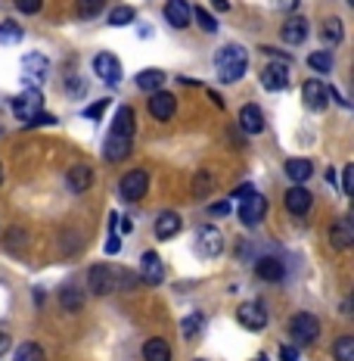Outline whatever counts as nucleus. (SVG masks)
<instances>
[{
    "instance_id": "1",
    "label": "nucleus",
    "mask_w": 354,
    "mask_h": 361,
    "mask_svg": "<svg viewBox=\"0 0 354 361\" xmlns=\"http://www.w3.org/2000/svg\"><path fill=\"white\" fill-rule=\"evenodd\" d=\"M246 66H248V56H246V47L239 44H227V47L217 50L215 56V72L221 81H239L246 75Z\"/></svg>"
},
{
    "instance_id": "2",
    "label": "nucleus",
    "mask_w": 354,
    "mask_h": 361,
    "mask_svg": "<svg viewBox=\"0 0 354 361\" xmlns=\"http://www.w3.org/2000/svg\"><path fill=\"white\" fill-rule=\"evenodd\" d=\"M289 336L296 340V345H311L320 336V321L311 312H298L289 318Z\"/></svg>"
},
{
    "instance_id": "3",
    "label": "nucleus",
    "mask_w": 354,
    "mask_h": 361,
    "mask_svg": "<svg viewBox=\"0 0 354 361\" xmlns=\"http://www.w3.org/2000/svg\"><path fill=\"white\" fill-rule=\"evenodd\" d=\"M41 109H44V94L37 87H25L13 100V116L22 118V122H32L34 116H41Z\"/></svg>"
},
{
    "instance_id": "4",
    "label": "nucleus",
    "mask_w": 354,
    "mask_h": 361,
    "mask_svg": "<svg viewBox=\"0 0 354 361\" xmlns=\"http://www.w3.org/2000/svg\"><path fill=\"white\" fill-rule=\"evenodd\" d=\"M236 212H239V221L246 224V228H255V224L261 221V218L267 215V200L261 197V193H248V197L239 200V206H236Z\"/></svg>"
},
{
    "instance_id": "5",
    "label": "nucleus",
    "mask_w": 354,
    "mask_h": 361,
    "mask_svg": "<svg viewBox=\"0 0 354 361\" xmlns=\"http://www.w3.org/2000/svg\"><path fill=\"white\" fill-rule=\"evenodd\" d=\"M146 190H149V175L143 169H134V171H127V175L122 178V184H118V193L127 200V202H137L146 197Z\"/></svg>"
},
{
    "instance_id": "6",
    "label": "nucleus",
    "mask_w": 354,
    "mask_h": 361,
    "mask_svg": "<svg viewBox=\"0 0 354 361\" xmlns=\"http://www.w3.org/2000/svg\"><path fill=\"white\" fill-rule=\"evenodd\" d=\"M115 274L118 271L115 268H109V265H94L87 271V287L94 296H106V293H112L118 287L115 283Z\"/></svg>"
},
{
    "instance_id": "7",
    "label": "nucleus",
    "mask_w": 354,
    "mask_h": 361,
    "mask_svg": "<svg viewBox=\"0 0 354 361\" xmlns=\"http://www.w3.org/2000/svg\"><path fill=\"white\" fill-rule=\"evenodd\" d=\"M301 100H305V106L311 112H320L329 103V87L317 78H308L305 87H301Z\"/></svg>"
},
{
    "instance_id": "8",
    "label": "nucleus",
    "mask_w": 354,
    "mask_h": 361,
    "mask_svg": "<svg viewBox=\"0 0 354 361\" xmlns=\"http://www.w3.org/2000/svg\"><path fill=\"white\" fill-rule=\"evenodd\" d=\"M236 321L246 330H265L267 312H265V305H261V302H243V305L236 308Z\"/></svg>"
},
{
    "instance_id": "9",
    "label": "nucleus",
    "mask_w": 354,
    "mask_h": 361,
    "mask_svg": "<svg viewBox=\"0 0 354 361\" xmlns=\"http://www.w3.org/2000/svg\"><path fill=\"white\" fill-rule=\"evenodd\" d=\"M196 252L199 255H208V259H215V255H221L224 252V237H221V231L217 228H202L199 231V237H196Z\"/></svg>"
},
{
    "instance_id": "10",
    "label": "nucleus",
    "mask_w": 354,
    "mask_h": 361,
    "mask_svg": "<svg viewBox=\"0 0 354 361\" xmlns=\"http://www.w3.org/2000/svg\"><path fill=\"white\" fill-rule=\"evenodd\" d=\"M149 116L156 118V122H168L171 116H175V106H177V100H175V94H168V90H156L153 97H149Z\"/></svg>"
},
{
    "instance_id": "11",
    "label": "nucleus",
    "mask_w": 354,
    "mask_h": 361,
    "mask_svg": "<svg viewBox=\"0 0 354 361\" xmlns=\"http://www.w3.org/2000/svg\"><path fill=\"white\" fill-rule=\"evenodd\" d=\"M94 72L100 75L103 81H109V85H118V81H122V63H118L115 54L94 56Z\"/></svg>"
},
{
    "instance_id": "12",
    "label": "nucleus",
    "mask_w": 354,
    "mask_h": 361,
    "mask_svg": "<svg viewBox=\"0 0 354 361\" xmlns=\"http://www.w3.org/2000/svg\"><path fill=\"white\" fill-rule=\"evenodd\" d=\"M311 206H314V197L305 184H296L292 190H286V209H289L292 215H308Z\"/></svg>"
},
{
    "instance_id": "13",
    "label": "nucleus",
    "mask_w": 354,
    "mask_h": 361,
    "mask_svg": "<svg viewBox=\"0 0 354 361\" xmlns=\"http://www.w3.org/2000/svg\"><path fill=\"white\" fill-rule=\"evenodd\" d=\"M280 37L289 47H298V44L308 41V19L305 16H289L286 19V25L280 28Z\"/></svg>"
},
{
    "instance_id": "14",
    "label": "nucleus",
    "mask_w": 354,
    "mask_h": 361,
    "mask_svg": "<svg viewBox=\"0 0 354 361\" xmlns=\"http://www.w3.org/2000/svg\"><path fill=\"white\" fill-rule=\"evenodd\" d=\"M261 85H265V90H283L289 85V66H283V63L265 66L261 69Z\"/></svg>"
},
{
    "instance_id": "15",
    "label": "nucleus",
    "mask_w": 354,
    "mask_h": 361,
    "mask_svg": "<svg viewBox=\"0 0 354 361\" xmlns=\"http://www.w3.org/2000/svg\"><path fill=\"white\" fill-rule=\"evenodd\" d=\"M329 243H333V250H348L354 243V221L348 215L339 218L333 228H329Z\"/></svg>"
},
{
    "instance_id": "16",
    "label": "nucleus",
    "mask_w": 354,
    "mask_h": 361,
    "mask_svg": "<svg viewBox=\"0 0 354 361\" xmlns=\"http://www.w3.org/2000/svg\"><path fill=\"white\" fill-rule=\"evenodd\" d=\"M103 156H106L109 162H122L131 156V137H125V134H112L106 137V144H103Z\"/></svg>"
},
{
    "instance_id": "17",
    "label": "nucleus",
    "mask_w": 354,
    "mask_h": 361,
    "mask_svg": "<svg viewBox=\"0 0 354 361\" xmlns=\"http://www.w3.org/2000/svg\"><path fill=\"white\" fill-rule=\"evenodd\" d=\"M162 259L156 252H143L140 259V281L149 283V287H156V283H162Z\"/></svg>"
},
{
    "instance_id": "18",
    "label": "nucleus",
    "mask_w": 354,
    "mask_h": 361,
    "mask_svg": "<svg viewBox=\"0 0 354 361\" xmlns=\"http://www.w3.org/2000/svg\"><path fill=\"white\" fill-rule=\"evenodd\" d=\"M255 274H258L261 281H267V283H280L283 274H286V268H283L280 259H274V255H265V259L255 262Z\"/></svg>"
},
{
    "instance_id": "19",
    "label": "nucleus",
    "mask_w": 354,
    "mask_h": 361,
    "mask_svg": "<svg viewBox=\"0 0 354 361\" xmlns=\"http://www.w3.org/2000/svg\"><path fill=\"white\" fill-rule=\"evenodd\" d=\"M165 19H168L175 28H187L193 19L190 4H187V0H168V4H165Z\"/></svg>"
},
{
    "instance_id": "20",
    "label": "nucleus",
    "mask_w": 354,
    "mask_h": 361,
    "mask_svg": "<svg viewBox=\"0 0 354 361\" xmlns=\"http://www.w3.org/2000/svg\"><path fill=\"white\" fill-rule=\"evenodd\" d=\"M180 228H184V218H180L177 212H162L159 218H156V237H159V240L177 237Z\"/></svg>"
},
{
    "instance_id": "21",
    "label": "nucleus",
    "mask_w": 354,
    "mask_h": 361,
    "mask_svg": "<svg viewBox=\"0 0 354 361\" xmlns=\"http://www.w3.org/2000/svg\"><path fill=\"white\" fill-rule=\"evenodd\" d=\"M65 180H69V190L81 193V190H87V187L94 184V169H90V165H84V162H78V165H72V169H69Z\"/></svg>"
},
{
    "instance_id": "22",
    "label": "nucleus",
    "mask_w": 354,
    "mask_h": 361,
    "mask_svg": "<svg viewBox=\"0 0 354 361\" xmlns=\"http://www.w3.org/2000/svg\"><path fill=\"white\" fill-rule=\"evenodd\" d=\"M239 128H243L246 134H261L265 131V116H261V109L255 106V103H248L239 112Z\"/></svg>"
},
{
    "instance_id": "23",
    "label": "nucleus",
    "mask_w": 354,
    "mask_h": 361,
    "mask_svg": "<svg viewBox=\"0 0 354 361\" xmlns=\"http://www.w3.org/2000/svg\"><path fill=\"white\" fill-rule=\"evenodd\" d=\"M134 125H137V116H134L131 106H118L115 118H112V134H125V137H134Z\"/></svg>"
},
{
    "instance_id": "24",
    "label": "nucleus",
    "mask_w": 354,
    "mask_h": 361,
    "mask_svg": "<svg viewBox=\"0 0 354 361\" xmlns=\"http://www.w3.org/2000/svg\"><path fill=\"white\" fill-rule=\"evenodd\" d=\"M143 358L146 361H171V345L162 340V336H153V340L143 343Z\"/></svg>"
},
{
    "instance_id": "25",
    "label": "nucleus",
    "mask_w": 354,
    "mask_h": 361,
    "mask_svg": "<svg viewBox=\"0 0 354 361\" xmlns=\"http://www.w3.org/2000/svg\"><path fill=\"white\" fill-rule=\"evenodd\" d=\"M137 87L140 90H146V94H156V90H162V85H165V72L162 69H143V72H137Z\"/></svg>"
},
{
    "instance_id": "26",
    "label": "nucleus",
    "mask_w": 354,
    "mask_h": 361,
    "mask_svg": "<svg viewBox=\"0 0 354 361\" xmlns=\"http://www.w3.org/2000/svg\"><path fill=\"white\" fill-rule=\"evenodd\" d=\"M311 171H314V165L308 159H286V175H289V180H296V184L311 178Z\"/></svg>"
},
{
    "instance_id": "27",
    "label": "nucleus",
    "mask_w": 354,
    "mask_h": 361,
    "mask_svg": "<svg viewBox=\"0 0 354 361\" xmlns=\"http://www.w3.org/2000/svg\"><path fill=\"white\" fill-rule=\"evenodd\" d=\"M190 10H193V19H196V25H199V28H202V32H206V35H215V32H217V19H215L212 13L206 10V6H190Z\"/></svg>"
},
{
    "instance_id": "28",
    "label": "nucleus",
    "mask_w": 354,
    "mask_h": 361,
    "mask_svg": "<svg viewBox=\"0 0 354 361\" xmlns=\"http://www.w3.org/2000/svg\"><path fill=\"white\" fill-rule=\"evenodd\" d=\"M333 355L336 361H354V336H339Z\"/></svg>"
},
{
    "instance_id": "29",
    "label": "nucleus",
    "mask_w": 354,
    "mask_h": 361,
    "mask_svg": "<svg viewBox=\"0 0 354 361\" xmlns=\"http://www.w3.org/2000/svg\"><path fill=\"white\" fill-rule=\"evenodd\" d=\"M106 6V0H78V16L81 19H96Z\"/></svg>"
},
{
    "instance_id": "30",
    "label": "nucleus",
    "mask_w": 354,
    "mask_h": 361,
    "mask_svg": "<svg viewBox=\"0 0 354 361\" xmlns=\"http://www.w3.org/2000/svg\"><path fill=\"white\" fill-rule=\"evenodd\" d=\"M59 299H63V305L69 308V312H78V308L84 305V293L75 290V287H65L63 293H59Z\"/></svg>"
},
{
    "instance_id": "31",
    "label": "nucleus",
    "mask_w": 354,
    "mask_h": 361,
    "mask_svg": "<svg viewBox=\"0 0 354 361\" xmlns=\"http://www.w3.org/2000/svg\"><path fill=\"white\" fill-rule=\"evenodd\" d=\"M16 361H44V349L37 343H22L16 349Z\"/></svg>"
},
{
    "instance_id": "32",
    "label": "nucleus",
    "mask_w": 354,
    "mask_h": 361,
    "mask_svg": "<svg viewBox=\"0 0 354 361\" xmlns=\"http://www.w3.org/2000/svg\"><path fill=\"white\" fill-rule=\"evenodd\" d=\"M308 66H311L314 72H329L333 69V56H329L327 50H314V54L308 56Z\"/></svg>"
},
{
    "instance_id": "33",
    "label": "nucleus",
    "mask_w": 354,
    "mask_h": 361,
    "mask_svg": "<svg viewBox=\"0 0 354 361\" xmlns=\"http://www.w3.org/2000/svg\"><path fill=\"white\" fill-rule=\"evenodd\" d=\"M202 327H206V318H202V314H187V318L180 321V330H184L187 340H193V336L199 334Z\"/></svg>"
},
{
    "instance_id": "34",
    "label": "nucleus",
    "mask_w": 354,
    "mask_h": 361,
    "mask_svg": "<svg viewBox=\"0 0 354 361\" xmlns=\"http://www.w3.org/2000/svg\"><path fill=\"white\" fill-rule=\"evenodd\" d=\"M134 22V6H115V10L109 13V25L118 28V25H131Z\"/></svg>"
},
{
    "instance_id": "35",
    "label": "nucleus",
    "mask_w": 354,
    "mask_h": 361,
    "mask_svg": "<svg viewBox=\"0 0 354 361\" xmlns=\"http://www.w3.org/2000/svg\"><path fill=\"white\" fill-rule=\"evenodd\" d=\"M22 41V28L16 22H0V44H19Z\"/></svg>"
},
{
    "instance_id": "36",
    "label": "nucleus",
    "mask_w": 354,
    "mask_h": 361,
    "mask_svg": "<svg viewBox=\"0 0 354 361\" xmlns=\"http://www.w3.org/2000/svg\"><path fill=\"white\" fill-rule=\"evenodd\" d=\"M208 193H212V175H208V171H199V175L193 178V197H208Z\"/></svg>"
},
{
    "instance_id": "37",
    "label": "nucleus",
    "mask_w": 354,
    "mask_h": 361,
    "mask_svg": "<svg viewBox=\"0 0 354 361\" xmlns=\"http://www.w3.org/2000/svg\"><path fill=\"white\" fill-rule=\"evenodd\" d=\"M323 37H327V44H339L342 41V19H327L323 22Z\"/></svg>"
},
{
    "instance_id": "38",
    "label": "nucleus",
    "mask_w": 354,
    "mask_h": 361,
    "mask_svg": "<svg viewBox=\"0 0 354 361\" xmlns=\"http://www.w3.org/2000/svg\"><path fill=\"white\" fill-rule=\"evenodd\" d=\"M342 193L345 197H351L354 193V165H345L342 169Z\"/></svg>"
},
{
    "instance_id": "39",
    "label": "nucleus",
    "mask_w": 354,
    "mask_h": 361,
    "mask_svg": "<svg viewBox=\"0 0 354 361\" xmlns=\"http://www.w3.org/2000/svg\"><path fill=\"white\" fill-rule=\"evenodd\" d=\"M106 106H112V103H109V100H96V103H94V106H90V109L84 112V116L90 118V122H100V118H103V112H106Z\"/></svg>"
},
{
    "instance_id": "40",
    "label": "nucleus",
    "mask_w": 354,
    "mask_h": 361,
    "mask_svg": "<svg viewBox=\"0 0 354 361\" xmlns=\"http://www.w3.org/2000/svg\"><path fill=\"white\" fill-rule=\"evenodd\" d=\"M22 66H25V69H34V72H44L47 69V59H44L41 54H32V56L22 59Z\"/></svg>"
},
{
    "instance_id": "41",
    "label": "nucleus",
    "mask_w": 354,
    "mask_h": 361,
    "mask_svg": "<svg viewBox=\"0 0 354 361\" xmlns=\"http://www.w3.org/2000/svg\"><path fill=\"white\" fill-rule=\"evenodd\" d=\"M16 6H19L22 13H32V16H34V13H41L44 0H16Z\"/></svg>"
},
{
    "instance_id": "42",
    "label": "nucleus",
    "mask_w": 354,
    "mask_h": 361,
    "mask_svg": "<svg viewBox=\"0 0 354 361\" xmlns=\"http://www.w3.org/2000/svg\"><path fill=\"white\" fill-rule=\"evenodd\" d=\"M280 361H298V349H296V345H280Z\"/></svg>"
},
{
    "instance_id": "43",
    "label": "nucleus",
    "mask_w": 354,
    "mask_h": 361,
    "mask_svg": "<svg viewBox=\"0 0 354 361\" xmlns=\"http://www.w3.org/2000/svg\"><path fill=\"white\" fill-rule=\"evenodd\" d=\"M118 250H122V243H118V237H115V231H112V234L106 237V252H109V255H115Z\"/></svg>"
},
{
    "instance_id": "44",
    "label": "nucleus",
    "mask_w": 354,
    "mask_h": 361,
    "mask_svg": "<svg viewBox=\"0 0 354 361\" xmlns=\"http://www.w3.org/2000/svg\"><path fill=\"white\" fill-rule=\"evenodd\" d=\"M252 193V184H243V187H236V190L230 193V200H243V197H248Z\"/></svg>"
},
{
    "instance_id": "45",
    "label": "nucleus",
    "mask_w": 354,
    "mask_h": 361,
    "mask_svg": "<svg viewBox=\"0 0 354 361\" xmlns=\"http://www.w3.org/2000/svg\"><path fill=\"white\" fill-rule=\"evenodd\" d=\"M10 334H6V330H0V355H6V352H10Z\"/></svg>"
},
{
    "instance_id": "46",
    "label": "nucleus",
    "mask_w": 354,
    "mask_h": 361,
    "mask_svg": "<svg viewBox=\"0 0 354 361\" xmlns=\"http://www.w3.org/2000/svg\"><path fill=\"white\" fill-rule=\"evenodd\" d=\"M212 212H215V215H227V212H230V200L215 202V206H212Z\"/></svg>"
},
{
    "instance_id": "47",
    "label": "nucleus",
    "mask_w": 354,
    "mask_h": 361,
    "mask_svg": "<svg viewBox=\"0 0 354 361\" xmlns=\"http://www.w3.org/2000/svg\"><path fill=\"white\" fill-rule=\"evenodd\" d=\"M22 240H25V234H22V228H13V240H10V246H22Z\"/></svg>"
},
{
    "instance_id": "48",
    "label": "nucleus",
    "mask_w": 354,
    "mask_h": 361,
    "mask_svg": "<svg viewBox=\"0 0 354 361\" xmlns=\"http://www.w3.org/2000/svg\"><path fill=\"white\" fill-rule=\"evenodd\" d=\"M212 6H215L217 13H227L230 10V0H212Z\"/></svg>"
},
{
    "instance_id": "49",
    "label": "nucleus",
    "mask_w": 354,
    "mask_h": 361,
    "mask_svg": "<svg viewBox=\"0 0 354 361\" xmlns=\"http://www.w3.org/2000/svg\"><path fill=\"white\" fill-rule=\"evenodd\" d=\"M131 231H134V221H131V218H125V221H122V234H131Z\"/></svg>"
},
{
    "instance_id": "50",
    "label": "nucleus",
    "mask_w": 354,
    "mask_h": 361,
    "mask_svg": "<svg viewBox=\"0 0 354 361\" xmlns=\"http://www.w3.org/2000/svg\"><path fill=\"white\" fill-rule=\"evenodd\" d=\"M280 6H283V10H296L298 0H280Z\"/></svg>"
},
{
    "instance_id": "51",
    "label": "nucleus",
    "mask_w": 354,
    "mask_h": 361,
    "mask_svg": "<svg viewBox=\"0 0 354 361\" xmlns=\"http://www.w3.org/2000/svg\"><path fill=\"white\" fill-rule=\"evenodd\" d=\"M255 361H267V355H258V358H255Z\"/></svg>"
},
{
    "instance_id": "52",
    "label": "nucleus",
    "mask_w": 354,
    "mask_h": 361,
    "mask_svg": "<svg viewBox=\"0 0 354 361\" xmlns=\"http://www.w3.org/2000/svg\"><path fill=\"white\" fill-rule=\"evenodd\" d=\"M0 180H4V169H0Z\"/></svg>"
}]
</instances>
